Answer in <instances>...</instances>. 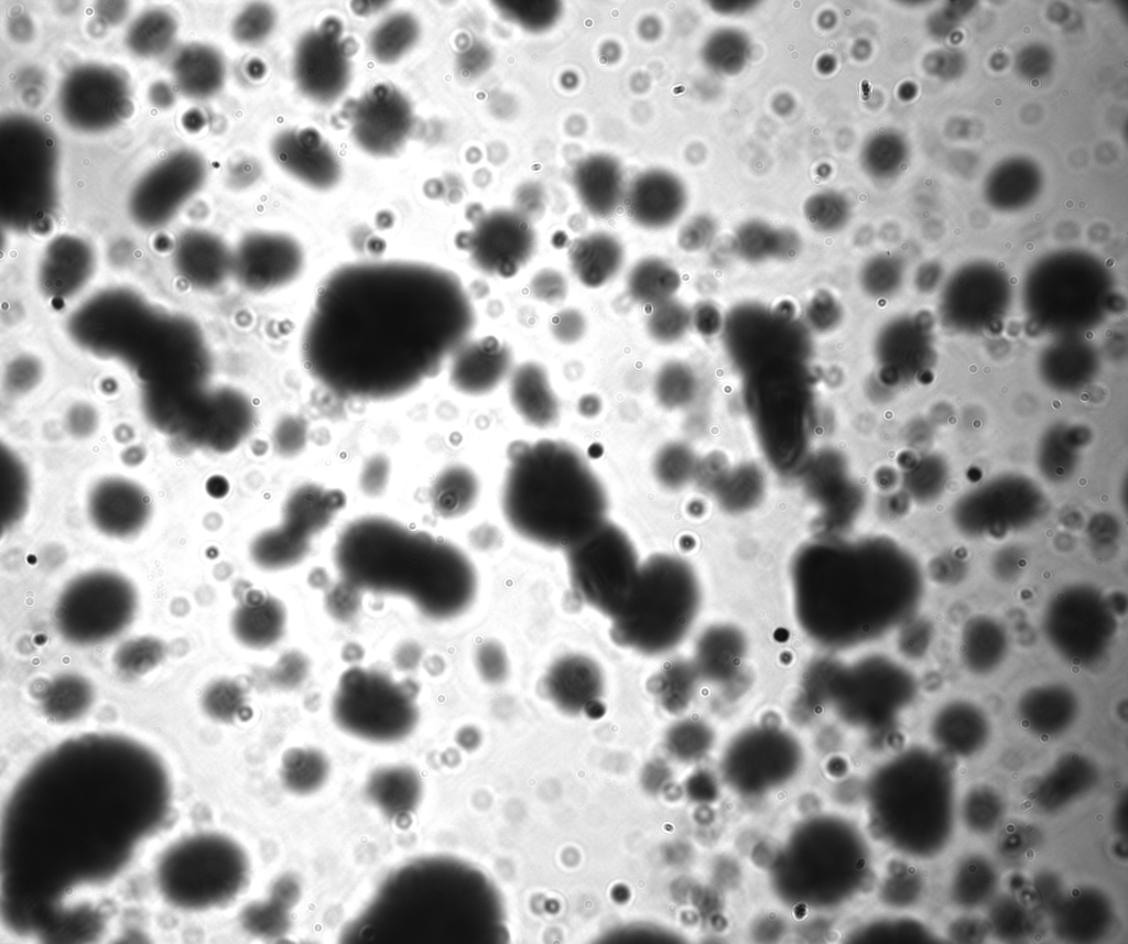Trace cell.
<instances>
[{
    "label": "cell",
    "mask_w": 1128,
    "mask_h": 944,
    "mask_svg": "<svg viewBox=\"0 0 1128 944\" xmlns=\"http://www.w3.org/2000/svg\"><path fill=\"white\" fill-rule=\"evenodd\" d=\"M476 322L459 278L415 261L358 262L319 286L302 337L311 376L337 395L402 397L435 376Z\"/></svg>",
    "instance_id": "cell-1"
},
{
    "label": "cell",
    "mask_w": 1128,
    "mask_h": 944,
    "mask_svg": "<svg viewBox=\"0 0 1128 944\" xmlns=\"http://www.w3.org/2000/svg\"><path fill=\"white\" fill-rule=\"evenodd\" d=\"M334 561L341 579L361 593L403 597L432 620L462 615L477 593L476 569L459 547L382 516L350 522Z\"/></svg>",
    "instance_id": "cell-2"
},
{
    "label": "cell",
    "mask_w": 1128,
    "mask_h": 944,
    "mask_svg": "<svg viewBox=\"0 0 1128 944\" xmlns=\"http://www.w3.org/2000/svg\"><path fill=\"white\" fill-rule=\"evenodd\" d=\"M501 503L519 535L549 549L565 551L607 521L605 487L584 456L562 441L511 445Z\"/></svg>",
    "instance_id": "cell-3"
},
{
    "label": "cell",
    "mask_w": 1128,
    "mask_h": 944,
    "mask_svg": "<svg viewBox=\"0 0 1128 944\" xmlns=\"http://www.w3.org/2000/svg\"><path fill=\"white\" fill-rule=\"evenodd\" d=\"M250 862L235 839L199 833L170 845L160 856L155 882L175 908L202 911L230 902L246 888Z\"/></svg>",
    "instance_id": "cell-4"
},
{
    "label": "cell",
    "mask_w": 1128,
    "mask_h": 944,
    "mask_svg": "<svg viewBox=\"0 0 1128 944\" xmlns=\"http://www.w3.org/2000/svg\"><path fill=\"white\" fill-rule=\"evenodd\" d=\"M694 608L693 583L686 567L671 556H650L641 563L628 605L611 620V638L642 653L666 651L684 636Z\"/></svg>",
    "instance_id": "cell-5"
},
{
    "label": "cell",
    "mask_w": 1128,
    "mask_h": 944,
    "mask_svg": "<svg viewBox=\"0 0 1128 944\" xmlns=\"http://www.w3.org/2000/svg\"><path fill=\"white\" fill-rule=\"evenodd\" d=\"M416 693L413 682L352 666L339 677L330 703L332 718L341 731L361 741H402L419 723Z\"/></svg>",
    "instance_id": "cell-6"
},
{
    "label": "cell",
    "mask_w": 1128,
    "mask_h": 944,
    "mask_svg": "<svg viewBox=\"0 0 1128 944\" xmlns=\"http://www.w3.org/2000/svg\"><path fill=\"white\" fill-rule=\"evenodd\" d=\"M565 554L576 595L611 620L619 616L634 592L641 566L627 533L607 520Z\"/></svg>",
    "instance_id": "cell-7"
},
{
    "label": "cell",
    "mask_w": 1128,
    "mask_h": 944,
    "mask_svg": "<svg viewBox=\"0 0 1128 944\" xmlns=\"http://www.w3.org/2000/svg\"><path fill=\"white\" fill-rule=\"evenodd\" d=\"M137 597L122 577L95 572L84 575L59 596L54 620L68 642L91 645L116 637L132 621Z\"/></svg>",
    "instance_id": "cell-8"
},
{
    "label": "cell",
    "mask_w": 1128,
    "mask_h": 944,
    "mask_svg": "<svg viewBox=\"0 0 1128 944\" xmlns=\"http://www.w3.org/2000/svg\"><path fill=\"white\" fill-rule=\"evenodd\" d=\"M57 104L68 127L86 133L102 132L123 118L129 104L128 84L112 67L84 64L64 77Z\"/></svg>",
    "instance_id": "cell-9"
},
{
    "label": "cell",
    "mask_w": 1128,
    "mask_h": 944,
    "mask_svg": "<svg viewBox=\"0 0 1128 944\" xmlns=\"http://www.w3.org/2000/svg\"><path fill=\"white\" fill-rule=\"evenodd\" d=\"M1091 600L1056 598L1043 614L1046 641L1060 657L1076 665L1102 660L1117 630L1115 614L1098 599Z\"/></svg>",
    "instance_id": "cell-10"
},
{
    "label": "cell",
    "mask_w": 1128,
    "mask_h": 944,
    "mask_svg": "<svg viewBox=\"0 0 1128 944\" xmlns=\"http://www.w3.org/2000/svg\"><path fill=\"white\" fill-rule=\"evenodd\" d=\"M535 232L519 211L496 209L481 216L467 234L466 248L478 270L511 278L531 259Z\"/></svg>",
    "instance_id": "cell-11"
},
{
    "label": "cell",
    "mask_w": 1128,
    "mask_h": 944,
    "mask_svg": "<svg viewBox=\"0 0 1128 944\" xmlns=\"http://www.w3.org/2000/svg\"><path fill=\"white\" fill-rule=\"evenodd\" d=\"M294 77L301 91L317 102H330L346 89L350 77L347 41L338 22L328 20L306 34L294 56Z\"/></svg>",
    "instance_id": "cell-12"
},
{
    "label": "cell",
    "mask_w": 1128,
    "mask_h": 944,
    "mask_svg": "<svg viewBox=\"0 0 1128 944\" xmlns=\"http://www.w3.org/2000/svg\"><path fill=\"white\" fill-rule=\"evenodd\" d=\"M301 245L281 232L258 231L243 238L232 258V270L248 291L267 293L292 283L302 273Z\"/></svg>",
    "instance_id": "cell-13"
},
{
    "label": "cell",
    "mask_w": 1128,
    "mask_h": 944,
    "mask_svg": "<svg viewBox=\"0 0 1128 944\" xmlns=\"http://www.w3.org/2000/svg\"><path fill=\"white\" fill-rule=\"evenodd\" d=\"M347 111L354 139L375 155L394 153L404 143L412 126L409 101L387 85H378Z\"/></svg>",
    "instance_id": "cell-14"
},
{
    "label": "cell",
    "mask_w": 1128,
    "mask_h": 944,
    "mask_svg": "<svg viewBox=\"0 0 1128 944\" xmlns=\"http://www.w3.org/2000/svg\"><path fill=\"white\" fill-rule=\"evenodd\" d=\"M687 193L683 182L664 170L640 173L625 194L628 217L646 229H662L683 214Z\"/></svg>",
    "instance_id": "cell-15"
},
{
    "label": "cell",
    "mask_w": 1128,
    "mask_h": 944,
    "mask_svg": "<svg viewBox=\"0 0 1128 944\" xmlns=\"http://www.w3.org/2000/svg\"><path fill=\"white\" fill-rule=\"evenodd\" d=\"M451 359L449 381L468 395L492 391L512 368L510 347L495 336L467 340Z\"/></svg>",
    "instance_id": "cell-16"
},
{
    "label": "cell",
    "mask_w": 1128,
    "mask_h": 944,
    "mask_svg": "<svg viewBox=\"0 0 1128 944\" xmlns=\"http://www.w3.org/2000/svg\"><path fill=\"white\" fill-rule=\"evenodd\" d=\"M273 155L285 172L312 188L328 189L339 180V162L315 131L291 130L279 134L273 143Z\"/></svg>",
    "instance_id": "cell-17"
},
{
    "label": "cell",
    "mask_w": 1128,
    "mask_h": 944,
    "mask_svg": "<svg viewBox=\"0 0 1128 944\" xmlns=\"http://www.w3.org/2000/svg\"><path fill=\"white\" fill-rule=\"evenodd\" d=\"M573 186L583 207L596 218L610 217L623 204L622 171L606 155L582 161L573 173Z\"/></svg>",
    "instance_id": "cell-18"
},
{
    "label": "cell",
    "mask_w": 1128,
    "mask_h": 944,
    "mask_svg": "<svg viewBox=\"0 0 1128 944\" xmlns=\"http://www.w3.org/2000/svg\"><path fill=\"white\" fill-rule=\"evenodd\" d=\"M509 395L517 413L534 427L545 428L558 420L557 397L545 368L538 362H523L512 371Z\"/></svg>",
    "instance_id": "cell-19"
},
{
    "label": "cell",
    "mask_w": 1128,
    "mask_h": 944,
    "mask_svg": "<svg viewBox=\"0 0 1128 944\" xmlns=\"http://www.w3.org/2000/svg\"><path fill=\"white\" fill-rule=\"evenodd\" d=\"M286 611L275 597L257 593L243 600L234 611L231 629L237 640L254 650L276 643L284 633Z\"/></svg>",
    "instance_id": "cell-20"
},
{
    "label": "cell",
    "mask_w": 1128,
    "mask_h": 944,
    "mask_svg": "<svg viewBox=\"0 0 1128 944\" xmlns=\"http://www.w3.org/2000/svg\"><path fill=\"white\" fill-rule=\"evenodd\" d=\"M568 259L576 279L586 287L598 289L619 273L625 250L612 235L593 232L572 243Z\"/></svg>",
    "instance_id": "cell-21"
},
{
    "label": "cell",
    "mask_w": 1128,
    "mask_h": 944,
    "mask_svg": "<svg viewBox=\"0 0 1128 944\" xmlns=\"http://www.w3.org/2000/svg\"><path fill=\"white\" fill-rule=\"evenodd\" d=\"M1008 637L1005 628L988 616H975L964 625L959 653L966 669L976 675L995 672L1006 659Z\"/></svg>",
    "instance_id": "cell-22"
},
{
    "label": "cell",
    "mask_w": 1128,
    "mask_h": 944,
    "mask_svg": "<svg viewBox=\"0 0 1128 944\" xmlns=\"http://www.w3.org/2000/svg\"><path fill=\"white\" fill-rule=\"evenodd\" d=\"M552 696L565 707L584 706L601 691L603 674L599 665L581 654L558 660L546 675Z\"/></svg>",
    "instance_id": "cell-23"
},
{
    "label": "cell",
    "mask_w": 1128,
    "mask_h": 944,
    "mask_svg": "<svg viewBox=\"0 0 1128 944\" xmlns=\"http://www.w3.org/2000/svg\"><path fill=\"white\" fill-rule=\"evenodd\" d=\"M172 72L184 95L202 99L214 95L223 85L225 64L216 50L193 44L175 56Z\"/></svg>",
    "instance_id": "cell-24"
},
{
    "label": "cell",
    "mask_w": 1128,
    "mask_h": 944,
    "mask_svg": "<svg viewBox=\"0 0 1128 944\" xmlns=\"http://www.w3.org/2000/svg\"><path fill=\"white\" fill-rule=\"evenodd\" d=\"M280 781L291 794L304 797L316 794L327 783L330 762L327 756L314 747L288 749L280 764Z\"/></svg>",
    "instance_id": "cell-25"
},
{
    "label": "cell",
    "mask_w": 1128,
    "mask_h": 944,
    "mask_svg": "<svg viewBox=\"0 0 1128 944\" xmlns=\"http://www.w3.org/2000/svg\"><path fill=\"white\" fill-rule=\"evenodd\" d=\"M681 284L676 269L658 257L639 260L630 269L626 285L631 299L647 308L673 299Z\"/></svg>",
    "instance_id": "cell-26"
},
{
    "label": "cell",
    "mask_w": 1128,
    "mask_h": 944,
    "mask_svg": "<svg viewBox=\"0 0 1128 944\" xmlns=\"http://www.w3.org/2000/svg\"><path fill=\"white\" fill-rule=\"evenodd\" d=\"M93 701L94 690L86 679L64 674L54 679L43 691L41 707L50 720L64 724L80 718Z\"/></svg>",
    "instance_id": "cell-27"
},
{
    "label": "cell",
    "mask_w": 1128,
    "mask_h": 944,
    "mask_svg": "<svg viewBox=\"0 0 1128 944\" xmlns=\"http://www.w3.org/2000/svg\"><path fill=\"white\" fill-rule=\"evenodd\" d=\"M308 539L284 524L260 533L251 544V556L262 568L279 571L297 564L308 551Z\"/></svg>",
    "instance_id": "cell-28"
},
{
    "label": "cell",
    "mask_w": 1128,
    "mask_h": 944,
    "mask_svg": "<svg viewBox=\"0 0 1128 944\" xmlns=\"http://www.w3.org/2000/svg\"><path fill=\"white\" fill-rule=\"evenodd\" d=\"M750 41L734 28H722L713 32L702 47V58L707 68L722 76L740 73L750 56Z\"/></svg>",
    "instance_id": "cell-29"
},
{
    "label": "cell",
    "mask_w": 1128,
    "mask_h": 944,
    "mask_svg": "<svg viewBox=\"0 0 1128 944\" xmlns=\"http://www.w3.org/2000/svg\"><path fill=\"white\" fill-rule=\"evenodd\" d=\"M176 21L169 12L153 9L142 13L130 25L126 42L129 50L140 57H155L173 43Z\"/></svg>",
    "instance_id": "cell-30"
},
{
    "label": "cell",
    "mask_w": 1128,
    "mask_h": 944,
    "mask_svg": "<svg viewBox=\"0 0 1128 944\" xmlns=\"http://www.w3.org/2000/svg\"><path fill=\"white\" fill-rule=\"evenodd\" d=\"M478 491V480L471 470L452 467L435 484V507L444 517L462 516L474 506Z\"/></svg>",
    "instance_id": "cell-31"
},
{
    "label": "cell",
    "mask_w": 1128,
    "mask_h": 944,
    "mask_svg": "<svg viewBox=\"0 0 1128 944\" xmlns=\"http://www.w3.org/2000/svg\"><path fill=\"white\" fill-rule=\"evenodd\" d=\"M417 35V23L410 14H393L376 28L370 39V48L377 59L394 62L412 47Z\"/></svg>",
    "instance_id": "cell-32"
},
{
    "label": "cell",
    "mask_w": 1128,
    "mask_h": 944,
    "mask_svg": "<svg viewBox=\"0 0 1128 944\" xmlns=\"http://www.w3.org/2000/svg\"><path fill=\"white\" fill-rule=\"evenodd\" d=\"M803 213L811 227L820 232L831 234L840 230L848 223L850 206L842 194L822 191L805 200Z\"/></svg>",
    "instance_id": "cell-33"
},
{
    "label": "cell",
    "mask_w": 1128,
    "mask_h": 944,
    "mask_svg": "<svg viewBox=\"0 0 1128 944\" xmlns=\"http://www.w3.org/2000/svg\"><path fill=\"white\" fill-rule=\"evenodd\" d=\"M691 312L681 302L671 299L648 308L646 330L659 344H672L687 332Z\"/></svg>",
    "instance_id": "cell-34"
},
{
    "label": "cell",
    "mask_w": 1128,
    "mask_h": 944,
    "mask_svg": "<svg viewBox=\"0 0 1128 944\" xmlns=\"http://www.w3.org/2000/svg\"><path fill=\"white\" fill-rule=\"evenodd\" d=\"M203 708L214 720L231 723L241 716L246 707L243 688L234 680H218L203 694Z\"/></svg>",
    "instance_id": "cell-35"
},
{
    "label": "cell",
    "mask_w": 1128,
    "mask_h": 944,
    "mask_svg": "<svg viewBox=\"0 0 1128 944\" xmlns=\"http://www.w3.org/2000/svg\"><path fill=\"white\" fill-rule=\"evenodd\" d=\"M778 229L761 220L744 223L735 235V249L746 261L757 263L776 258Z\"/></svg>",
    "instance_id": "cell-36"
},
{
    "label": "cell",
    "mask_w": 1128,
    "mask_h": 944,
    "mask_svg": "<svg viewBox=\"0 0 1128 944\" xmlns=\"http://www.w3.org/2000/svg\"><path fill=\"white\" fill-rule=\"evenodd\" d=\"M163 655L164 648L159 640L139 638L122 644L116 653L115 662L123 673L140 675L155 668Z\"/></svg>",
    "instance_id": "cell-37"
},
{
    "label": "cell",
    "mask_w": 1128,
    "mask_h": 944,
    "mask_svg": "<svg viewBox=\"0 0 1128 944\" xmlns=\"http://www.w3.org/2000/svg\"><path fill=\"white\" fill-rule=\"evenodd\" d=\"M274 17L269 7L253 4L246 8L234 22V34L245 43L261 41L271 31Z\"/></svg>",
    "instance_id": "cell-38"
},
{
    "label": "cell",
    "mask_w": 1128,
    "mask_h": 944,
    "mask_svg": "<svg viewBox=\"0 0 1128 944\" xmlns=\"http://www.w3.org/2000/svg\"><path fill=\"white\" fill-rule=\"evenodd\" d=\"M361 592L341 580L326 596L325 604L329 615L341 622L354 619L360 608Z\"/></svg>",
    "instance_id": "cell-39"
},
{
    "label": "cell",
    "mask_w": 1128,
    "mask_h": 944,
    "mask_svg": "<svg viewBox=\"0 0 1128 944\" xmlns=\"http://www.w3.org/2000/svg\"><path fill=\"white\" fill-rule=\"evenodd\" d=\"M529 286L536 300L552 305L562 302L567 294L565 276L554 269H542L536 272Z\"/></svg>",
    "instance_id": "cell-40"
},
{
    "label": "cell",
    "mask_w": 1128,
    "mask_h": 944,
    "mask_svg": "<svg viewBox=\"0 0 1128 944\" xmlns=\"http://www.w3.org/2000/svg\"><path fill=\"white\" fill-rule=\"evenodd\" d=\"M586 327L584 315L573 307L558 311L550 322L552 335L564 345H572L581 340L586 333Z\"/></svg>",
    "instance_id": "cell-41"
},
{
    "label": "cell",
    "mask_w": 1128,
    "mask_h": 944,
    "mask_svg": "<svg viewBox=\"0 0 1128 944\" xmlns=\"http://www.w3.org/2000/svg\"><path fill=\"white\" fill-rule=\"evenodd\" d=\"M811 326L818 332L833 329L840 319V307L828 293H818L811 300L807 310Z\"/></svg>",
    "instance_id": "cell-42"
},
{
    "label": "cell",
    "mask_w": 1128,
    "mask_h": 944,
    "mask_svg": "<svg viewBox=\"0 0 1128 944\" xmlns=\"http://www.w3.org/2000/svg\"><path fill=\"white\" fill-rule=\"evenodd\" d=\"M715 224L707 216L691 219L681 230L679 241L682 249L695 251L706 247L715 235Z\"/></svg>",
    "instance_id": "cell-43"
},
{
    "label": "cell",
    "mask_w": 1128,
    "mask_h": 944,
    "mask_svg": "<svg viewBox=\"0 0 1128 944\" xmlns=\"http://www.w3.org/2000/svg\"><path fill=\"white\" fill-rule=\"evenodd\" d=\"M525 2V6H511L512 9L520 10V12L512 11V17L518 18L522 24L527 25H545L549 24L556 15V6L553 2Z\"/></svg>",
    "instance_id": "cell-44"
},
{
    "label": "cell",
    "mask_w": 1128,
    "mask_h": 944,
    "mask_svg": "<svg viewBox=\"0 0 1128 944\" xmlns=\"http://www.w3.org/2000/svg\"><path fill=\"white\" fill-rule=\"evenodd\" d=\"M691 324H694L699 333L712 335L719 329V312L708 304H699L694 312H691Z\"/></svg>",
    "instance_id": "cell-45"
},
{
    "label": "cell",
    "mask_w": 1128,
    "mask_h": 944,
    "mask_svg": "<svg viewBox=\"0 0 1128 944\" xmlns=\"http://www.w3.org/2000/svg\"><path fill=\"white\" fill-rule=\"evenodd\" d=\"M800 246L801 241L795 231L789 228L778 229L776 258H794L800 250Z\"/></svg>",
    "instance_id": "cell-46"
},
{
    "label": "cell",
    "mask_w": 1128,
    "mask_h": 944,
    "mask_svg": "<svg viewBox=\"0 0 1128 944\" xmlns=\"http://www.w3.org/2000/svg\"><path fill=\"white\" fill-rule=\"evenodd\" d=\"M711 3L712 4H716V6H712V7L714 9H716L717 12L727 13V14L728 13H737V12H740V11H744V10L746 11V10L752 8L753 4H755V2H752V1H727V2L726 1H715V2H711Z\"/></svg>",
    "instance_id": "cell-47"
},
{
    "label": "cell",
    "mask_w": 1128,
    "mask_h": 944,
    "mask_svg": "<svg viewBox=\"0 0 1128 944\" xmlns=\"http://www.w3.org/2000/svg\"><path fill=\"white\" fill-rule=\"evenodd\" d=\"M826 66H828V69H829L831 72H832V70H833V69L835 68V61H834V57L825 55V56H822V57H821V58L818 59V62H817V68H818V69L823 68V69H822V73H823V74H827V68H826Z\"/></svg>",
    "instance_id": "cell-48"
}]
</instances>
